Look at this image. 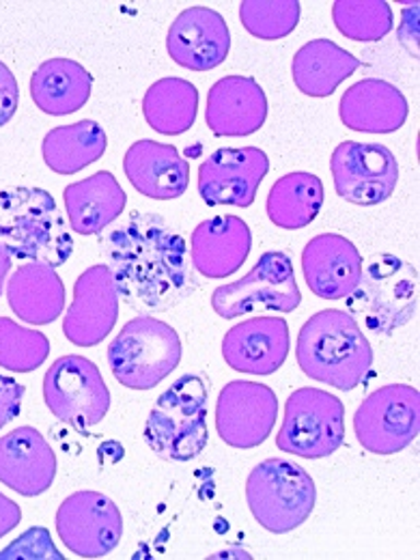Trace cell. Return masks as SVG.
Wrapping results in <instances>:
<instances>
[{"label":"cell","mask_w":420,"mask_h":560,"mask_svg":"<svg viewBox=\"0 0 420 560\" xmlns=\"http://www.w3.org/2000/svg\"><path fill=\"white\" fill-rule=\"evenodd\" d=\"M119 300L140 315L179 306L195 289L186 240L160 213H135L102 242Z\"/></svg>","instance_id":"obj_1"},{"label":"cell","mask_w":420,"mask_h":560,"mask_svg":"<svg viewBox=\"0 0 420 560\" xmlns=\"http://www.w3.org/2000/svg\"><path fill=\"white\" fill-rule=\"evenodd\" d=\"M295 358L302 373L319 384L350 393L373 369V348L355 317L341 308L311 315L298 332Z\"/></svg>","instance_id":"obj_2"},{"label":"cell","mask_w":420,"mask_h":560,"mask_svg":"<svg viewBox=\"0 0 420 560\" xmlns=\"http://www.w3.org/2000/svg\"><path fill=\"white\" fill-rule=\"evenodd\" d=\"M0 244L13 259L61 268L73 255L70 222L44 188L0 190Z\"/></svg>","instance_id":"obj_3"},{"label":"cell","mask_w":420,"mask_h":560,"mask_svg":"<svg viewBox=\"0 0 420 560\" xmlns=\"http://www.w3.org/2000/svg\"><path fill=\"white\" fill-rule=\"evenodd\" d=\"M208 401L210 384L206 377L186 373L175 380L158 397L144 422L147 446L164 462L197 459L210 442Z\"/></svg>","instance_id":"obj_4"},{"label":"cell","mask_w":420,"mask_h":560,"mask_svg":"<svg viewBox=\"0 0 420 560\" xmlns=\"http://www.w3.org/2000/svg\"><path fill=\"white\" fill-rule=\"evenodd\" d=\"M346 304L366 330L390 337L419 313V270L397 255H373L362 266Z\"/></svg>","instance_id":"obj_5"},{"label":"cell","mask_w":420,"mask_h":560,"mask_svg":"<svg viewBox=\"0 0 420 560\" xmlns=\"http://www.w3.org/2000/svg\"><path fill=\"white\" fill-rule=\"evenodd\" d=\"M182 362L177 330L153 317L130 319L108 346V364L115 380L130 390H151Z\"/></svg>","instance_id":"obj_6"},{"label":"cell","mask_w":420,"mask_h":560,"mask_svg":"<svg viewBox=\"0 0 420 560\" xmlns=\"http://www.w3.org/2000/svg\"><path fill=\"white\" fill-rule=\"evenodd\" d=\"M246 502L261 528L272 535H287L311 517L317 488L302 466L272 457L250 470Z\"/></svg>","instance_id":"obj_7"},{"label":"cell","mask_w":420,"mask_h":560,"mask_svg":"<svg viewBox=\"0 0 420 560\" xmlns=\"http://www.w3.org/2000/svg\"><path fill=\"white\" fill-rule=\"evenodd\" d=\"M346 440V406L322 388H298L284 404V417L277 433L282 453L302 459L335 455Z\"/></svg>","instance_id":"obj_8"},{"label":"cell","mask_w":420,"mask_h":560,"mask_svg":"<svg viewBox=\"0 0 420 560\" xmlns=\"http://www.w3.org/2000/svg\"><path fill=\"white\" fill-rule=\"evenodd\" d=\"M302 304L293 261L287 253L268 250L240 280L211 293V308L222 319L253 313H293Z\"/></svg>","instance_id":"obj_9"},{"label":"cell","mask_w":420,"mask_h":560,"mask_svg":"<svg viewBox=\"0 0 420 560\" xmlns=\"http://www.w3.org/2000/svg\"><path fill=\"white\" fill-rule=\"evenodd\" d=\"M46 408L78 433L100 424L110 410V390L97 364L84 355H61L44 375Z\"/></svg>","instance_id":"obj_10"},{"label":"cell","mask_w":420,"mask_h":560,"mask_svg":"<svg viewBox=\"0 0 420 560\" xmlns=\"http://www.w3.org/2000/svg\"><path fill=\"white\" fill-rule=\"evenodd\" d=\"M360 446L373 455H397L420 433V393L410 384H388L371 393L353 415Z\"/></svg>","instance_id":"obj_11"},{"label":"cell","mask_w":420,"mask_h":560,"mask_svg":"<svg viewBox=\"0 0 420 560\" xmlns=\"http://www.w3.org/2000/svg\"><path fill=\"white\" fill-rule=\"evenodd\" d=\"M335 190L353 206H380L393 197L399 184V162L380 142L346 140L330 158Z\"/></svg>","instance_id":"obj_12"},{"label":"cell","mask_w":420,"mask_h":560,"mask_svg":"<svg viewBox=\"0 0 420 560\" xmlns=\"http://www.w3.org/2000/svg\"><path fill=\"white\" fill-rule=\"evenodd\" d=\"M55 522L63 546L80 559H104L124 537V515L102 491L71 493L61 502Z\"/></svg>","instance_id":"obj_13"},{"label":"cell","mask_w":420,"mask_h":560,"mask_svg":"<svg viewBox=\"0 0 420 560\" xmlns=\"http://www.w3.org/2000/svg\"><path fill=\"white\" fill-rule=\"evenodd\" d=\"M279 419L277 393L259 382L233 380L215 401V431L233 448H257L275 431Z\"/></svg>","instance_id":"obj_14"},{"label":"cell","mask_w":420,"mask_h":560,"mask_svg":"<svg viewBox=\"0 0 420 560\" xmlns=\"http://www.w3.org/2000/svg\"><path fill=\"white\" fill-rule=\"evenodd\" d=\"M270 171V158L259 147H224L199 166V195L211 208H250Z\"/></svg>","instance_id":"obj_15"},{"label":"cell","mask_w":420,"mask_h":560,"mask_svg":"<svg viewBox=\"0 0 420 560\" xmlns=\"http://www.w3.org/2000/svg\"><path fill=\"white\" fill-rule=\"evenodd\" d=\"M119 293L106 264L86 268L73 282V300L63 319V335L75 348L100 346L117 326Z\"/></svg>","instance_id":"obj_16"},{"label":"cell","mask_w":420,"mask_h":560,"mask_svg":"<svg viewBox=\"0 0 420 560\" xmlns=\"http://www.w3.org/2000/svg\"><path fill=\"white\" fill-rule=\"evenodd\" d=\"M166 50L173 63L184 70H215L229 57L231 33L215 9L190 7L168 26Z\"/></svg>","instance_id":"obj_17"},{"label":"cell","mask_w":420,"mask_h":560,"mask_svg":"<svg viewBox=\"0 0 420 560\" xmlns=\"http://www.w3.org/2000/svg\"><path fill=\"white\" fill-rule=\"evenodd\" d=\"M57 479V455L35 427H18L0 438V483L24 498L42 495Z\"/></svg>","instance_id":"obj_18"},{"label":"cell","mask_w":420,"mask_h":560,"mask_svg":"<svg viewBox=\"0 0 420 560\" xmlns=\"http://www.w3.org/2000/svg\"><path fill=\"white\" fill-rule=\"evenodd\" d=\"M268 97L250 75H224L211 84L206 124L215 137H250L266 126Z\"/></svg>","instance_id":"obj_19"},{"label":"cell","mask_w":420,"mask_h":560,"mask_svg":"<svg viewBox=\"0 0 420 560\" xmlns=\"http://www.w3.org/2000/svg\"><path fill=\"white\" fill-rule=\"evenodd\" d=\"M291 350L289 324L277 317H250L233 326L222 339V358L248 375H272L284 364Z\"/></svg>","instance_id":"obj_20"},{"label":"cell","mask_w":420,"mask_h":560,"mask_svg":"<svg viewBox=\"0 0 420 560\" xmlns=\"http://www.w3.org/2000/svg\"><path fill=\"white\" fill-rule=\"evenodd\" d=\"M253 248L250 226L233 213L213 215L197 224L190 235L192 270L211 280L233 277Z\"/></svg>","instance_id":"obj_21"},{"label":"cell","mask_w":420,"mask_h":560,"mask_svg":"<svg viewBox=\"0 0 420 560\" xmlns=\"http://www.w3.org/2000/svg\"><path fill=\"white\" fill-rule=\"evenodd\" d=\"M124 171L135 190L153 201L179 199L190 184L188 160L177 147L158 140L132 142L124 155Z\"/></svg>","instance_id":"obj_22"},{"label":"cell","mask_w":420,"mask_h":560,"mask_svg":"<svg viewBox=\"0 0 420 560\" xmlns=\"http://www.w3.org/2000/svg\"><path fill=\"white\" fill-rule=\"evenodd\" d=\"M362 272V257L348 237L322 233L302 250V275L308 289L322 300H346Z\"/></svg>","instance_id":"obj_23"},{"label":"cell","mask_w":420,"mask_h":560,"mask_svg":"<svg viewBox=\"0 0 420 560\" xmlns=\"http://www.w3.org/2000/svg\"><path fill=\"white\" fill-rule=\"evenodd\" d=\"M410 106L399 86L382 78H364L343 93L339 117L353 132L393 135L408 121Z\"/></svg>","instance_id":"obj_24"},{"label":"cell","mask_w":420,"mask_h":560,"mask_svg":"<svg viewBox=\"0 0 420 560\" xmlns=\"http://www.w3.org/2000/svg\"><path fill=\"white\" fill-rule=\"evenodd\" d=\"M70 229L78 235H100L121 218L128 195L110 171H97L63 190Z\"/></svg>","instance_id":"obj_25"},{"label":"cell","mask_w":420,"mask_h":560,"mask_svg":"<svg viewBox=\"0 0 420 560\" xmlns=\"http://www.w3.org/2000/svg\"><path fill=\"white\" fill-rule=\"evenodd\" d=\"M11 311L31 326H48L66 311V284L55 268L24 264L7 279Z\"/></svg>","instance_id":"obj_26"},{"label":"cell","mask_w":420,"mask_h":560,"mask_svg":"<svg viewBox=\"0 0 420 560\" xmlns=\"http://www.w3.org/2000/svg\"><path fill=\"white\" fill-rule=\"evenodd\" d=\"M360 66V59L332 39H311L293 55L291 78L300 93L330 97Z\"/></svg>","instance_id":"obj_27"},{"label":"cell","mask_w":420,"mask_h":560,"mask_svg":"<svg viewBox=\"0 0 420 560\" xmlns=\"http://www.w3.org/2000/svg\"><path fill=\"white\" fill-rule=\"evenodd\" d=\"M93 91V75L71 59L44 61L31 75L35 106L52 117H66L86 106Z\"/></svg>","instance_id":"obj_28"},{"label":"cell","mask_w":420,"mask_h":560,"mask_svg":"<svg viewBox=\"0 0 420 560\" xmlns=\"http://www.w3.org/2000/svg\"><path fill=\"white\" fill-rule=\"evenodd\" d=\"M199 113V91L184 78H160L142 97V115L151 130L164 137L186 135Z\"/></svg>","instance_id":"obj_29"},{"label":"cell","mask_w":420,"mask_h":560,"mask_svg":"<svg viewBox=\"0 0 420 560\" xmlns=\"http://www.w3.org/2000/svg\"><path fill=\"white\" fill-rule=\"evenodd\" d=\"M108 137L104 128L93 119H82L70 126L50 130L42 142V155L46 166L57 175H75L82 168L104 158Z\"/></svg>","instance_id":"obj_30"},{"label":"cell","mask_w":420,"mask_h":560,"mask_svg":"<svg viewBox=\"0 0 420 560\" xmlns=\"http://www.w3.org/2000/svg\"><path fill=\"white\" fill-rule=\"evenodd\" d=\"M324 208V184L317 175L293 171L282 175L272 186L266 211L272 224L284 231H300L308 226Z\"/></svg>","instance_id":"obj_31"},{"label":"cell","mask_w":420,"mask_h":560,"mask_svg":"<svg viewBox=\"0 0 420 560\" xmlns=\"http://www.w3.org/2000/svg\"><path fill=\"white\" fill-rule=\"evenodd\" d=\"M332 20L351 42H380L395 26V13L386 0H337Z\"/></svg>","instance_id":"obj_32"},{"label":"cell","mask_w":420,"mask_h":560,"mask_svg":"<svg viewBox=\"0 0 420 560\" xmlns=\"http://www.w3.org/2000/svg\"><path fill=\"white\" fill-rule=\"evenodd\" d=\"M50 355V341L44 332L31 330L0 317V366L13 373H33Z\"/></svg>","instance_id":"obj_33"},{"label":"cell","mask_w":420,"mask_h":560,"mask_svg":"<svg viewBox=\"0 0 420 560\" xmlns=\"http://www.w3.org/2000/svg\"><path fill=\"white\" fill-rule=\"evenodd\" d=\"M300 13L298 0H244L240 4L242 26L264 42L289 37L300 22Z\"/></svg>","instance_id":"obj_34"},{"label":"cell","mask_w":420,"mask_h":560,"mask_svg":"<svg viewBox=\"0 0 420 560\" xmlns=\"http://www.w3.org/2000/svg\"><path fill=\"white\" fill-rule=\"evenodd\" d=\"M9 559L63 560L66 557L55 548L46 528H31L0 552V560Z\"/></svg>","instance_id":"obj_35"},{"label":"cell","mask_w":420,"mask_h":560,"mask_svg":"<svg viewBox=\"0 0 420 560\" xmlns=\"http://www.w3.org/2000/svg\"><path fill=\"white\" fill-rule=\"evenodd\" d=\"M24 386L9 375L0 373V429L7 427L13 419H18L22 410Z\"/></svg>","instance_id":"obj_36"},{"label":"cell","mask_w":420,"mask_h":560,"mask_svg":"<svg viewBox=\"0 0 420 560\" xmlns=\"http://www.w3.org/2000/svg\"><path fill=\"white\" fill-rule=\"evenodd\" d=\"M20 106V86L15 75L0 61V128L7 126Z\"/></svg>","instance_id":"obj_37"},{"label":"cell","mask_w":420,"mask_h":560,"mask_svg":"<svg viewBox=\"0 0 420 560\" xmlns=\"http://www.w3.org/2000/svg\"><path fill=\"white\" fill-rule=\"evenodd\" d=\"M20 522H22L20 504L7 498L4 493H0V539L7 537L11 530H15Z\"/></svg>","instance_id":"obj_38"},{"label":"cell","mask_w":420,"mask_h":560,"mask_svg":"<svg viewBox=\"0 0 420 560\" xmlns=\"http://www.w3.org/2000/svg\"><path fill=\"white\" fill-rule=\"evenodd\" d=\"M11 261H13V257H11L9 250L0 244V295H2L7 277H9V272H11Z\"/></svg>","instance_id":"obj_39"}]
</instances>
